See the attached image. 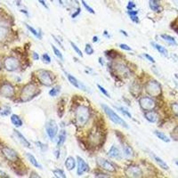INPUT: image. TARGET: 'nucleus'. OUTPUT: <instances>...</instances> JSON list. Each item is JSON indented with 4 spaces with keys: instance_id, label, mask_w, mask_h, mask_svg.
Segmentation results:
<instances>
[{
    "instance_id": "1",
    "label": "nucleus",
    "mask_w": 178,
    "mask_h": 178,
    "mask_svg": "<svg viewBox=\"0 0 178 178\" xmlns=\"http://www.w3.org/2000/svg\"><path fill=\"white\" fill-rule=\"evenodd\" d=\"M89 118H90V111L86 106L79 105L75 110V118L78 126H83L86 124Z\"/></svg>"
},
{
    "instance_id": "2",
    "label": "nucleus",
    "mask_w": 178,
    "mask_h": 178,
    "mask_svg": "<svg viewBox=\"0 0 178 178\" xmlns=\"http://www.w3.org/2000/svg\"><path fill=\"white\" fill-rule=\"evenodd\" d=\"M38 90L37 87L33 84H28L23 87L21 94V99L22 102H29L32 98H34L35 95L37 94Z\"/></svg>"
},
{
    "instance_id": "3",
    "label": "nucleus",
    "mask_w": 178,
    "mask_h": 178,
    "mask_svg": "<svg viewBox=\"0 0 178 178\" xmlns=\"http://www.w3.org/2000/svg\"><path fill=\"white\" fill-rule=\"evenodd\" d=\"M102 107L104 110V112L106 113L107 116L109 117V118L112 121V122H114L115 124H118V125H120V126H123L124 127L127 128L128 126L127 124L125 122V120H123L122 118H121L118 115H117L116 113L113 111L109 106H107V105H104L102 104Z\"/></svg>"
},
{
    "instance_id": "4",
    "label": "nucleus",
    "mask_w": 178,
    "mask_h": 178,
    "mask_svg": "<svg viewBox=\"0 0 178 178\" xmlns=\"http://www.w3.org/2000/svg\"><path fill=\"white\" fill-rule=\"evenodd\" d=\"M146 92L151 96H159L161 94V86L156 80H151L145 86Z\"/></svg>"
},
{
    "instance_id": "5",
    "label": "nucleus",
    "mask_w": 178,
    "mask_h": 178,
    "mask_svg": "<svg viewBox=\"0 0 178 178\" xmlns=\"http://www.w3.org/2000/svg\"><path fill=\"white\" fill-rule=\"evenodd\" d=\"M37 78L39 79V81L41 82L43 85L46 86H50L53 84V78L51 76V73L47 70H40L37 71Z\"/></svg>"
},
{
    "instance_id": "6",
    "label": "nucleus",
    "mask_w": 178,
    "mask_h": 178,
    "mask_svg": "<svg viewBox=\"0 0 178 178\" xmlns=\"http://www.w3.org/2000/svg\"><path fill=\"white\" fill-rule=\"evenodd\" d=\"M46 134H47L48 137H49L51 140H53L55 137V135H57V132H58L57 123H56L54 119L49 120L46 125Z\"/></svg>"
},
{
    "instance_id": "7",
    "label": "nucleus",
    "mask_w": 178,
    "mask_h": 178,
    "mask_svg": "<svg viewBox=\"0 0 178 178\" xmlns=\"http://www.w3.org/2000/svg\"><path fill=\"white\" fill-rule=\"evenodd\" d=\"M139 103H140L141 108L145 111L152 110L156 106L155 101L150 98V97H142V98L139 100Z\"/></svg>"
},
{
    "instance_id": "8",
    "label": "nucleus",
    "mask_w": 178,
    "mask_h": 178,
    "mask_svg": "<svg viewBox=\"0 0 178 178\" xmlns=\"http://www.w3.org/2000/svg\"><path fill=\"white\" fill-rule=\"evenodd\" d=\"M4 65L6 70L8 71H14L19 68V61L14 57H7L5 60Z\"/></svg>"
},
{
    "instance_id": "9",
    "label": "nucleus",
    "mask_w": 178,
    "mask_h": 178,
    "mask_svg": "<svg viewBox=\"0 0 178 178\" xmlns=\"http://www.w3.org/2000/svg\"><path fill=\"white\" fill-rule=\"evenodd\" d=\"M125 174L128 177H141L143 175V171L139 167L131 166L126 168Z\"/></svg>"
},
{
    "instance_id": "10",
    "label": "nucleus",
    "mask_w": 178,
    "mask_h": 178,
    "mask_svg": "<svg viewBox=\"0 0 178 178\" xmlns=\"http://www.w3.org/2000/svg\"><path fill=\"white\" fill-rule=\"evenodd\" d=\"M97 164L99 165L100 167H102L103 170L108 171V172H115L116 168L114 167L110 162H109L108 160L102 159V158H98L97 159Z\"/></svg>"
},
{
    "instance_id": "11",
    "label": "nucleus",
    "mask_w": 178,
    "mask_h": 178,
    "mask_svg": "<svg viewBox=\"0 0 178 178\" xmlns=\"http://www.w3.org/2000/svg\"><path fill=\"white\" fill-rule=\"evenodd\" d=\"M0 94H1L4 97H6V98H11V97L14 94V89L12 85L5 83L1 86Z\"/></svg>"
},
{
    "instance_id": "12",
    "label": "nucleus",
    "mask_w": 178,
    "mask_h": 178,
    "mask_svg": "<svg viewBox=\"0 0 178 178\" xmlns=\"http://www.w3.org/2000/svg\"><path fill=\"white\" fill-rule=\"evenodd\" d=\"M78 159V168H77V174L78 175H82L85 172L89 170L88 165L86 161L80 157L77 158Z\"/></svg>"
},
{
    "instance_id": "13",
    "label": "nucleus",
    "mask_w": 178,
    "mask_h": 178,
    "mask_svg": "<svg viewBox=\"0 0 178 178\" xmlns=\"http://www.w3.org/2000/svg\"><path fill=\"white\" fill-rule=\"evenodd\" d=\"M2 152H3V154L5 155V157L7 159L11 160V161H15L16 159H18V155H17V153H16V151H13V149L9 148V147L2 148Z\"/></svg>"
},
{
    "instance_id": "14",
    "label": "nucleus",
    "mask_w": 178,
    "mask_h": 178,
    "mask_svg": "<svg viewBox=\"0 0 178 178\" xmlns=\"http://www.w3.org/2000/svg\"><path fill=\"white\" fill-rule=\"evenodd\" d=\"M101 139H102V136H101L100 131L96 130V129L94 131H92L90 135H89V141H90V143L93 145L100 144L101 143Z\"/></svg>"
},
{
    "instance_id": "15",
    "label": "nucleus",
    "mask_w": 178,
    "mask_h": 178,
    "mask_svg": "<svg viewBox=\"0 0 178 178\" xmlns=\"http://www.w3.org/2000/svg\"><path fill=\"white\" fill-rule=\"evenodd\" d=\"M66 76H67V78H68V79H69V81L70 82L71 85H73V86H74L75 87H77V88L83 89V90H85V91H87V90H86V87L81 82H79L78 80L75 77H73L71 74H69V73H66Z\"/></svg>"
},
{
    "instance_id": "16",
    "label": "nucleus",
    "mask_w": 178,
    "mask_h": 178,
    "mask_svg": "<svg viewBox=\"0 0 178 178\" xmlns=\"http://www.w3.org/2000/svg\"><path fill=\"white\" fill-rule=\"evenodd\" d=\"M108 156L112 159H118L121 158V153H120V151L118 150V148L116 147L115 145H113V146H111V148L110 149V151H108Z\"/></svg>"
},
{
    "instance_id": "17",
    "label": "nucleus",
    "mask_w": 178,
    "mask_h": 178,
    "mask_svg": "<svg viewBox=\"0 0 178 178\" xmlns=\"http://www.w3.org/2000/svg\"><path fill=\"white\" fill-rule=\"evenodd\" d=\"M144 117L151 123H155V122H157V120H158V114L153 110L146 111L145 112V114H144Z\"/></svg>"
},
{
    "instance_id": "18",
    "label": "nucleus",
    "mask_w": 178,
    "mask_h": 178,
    "mask_svg": "<svg viewBox=\"0 0 178 178\" xmlns=\"http://www.w3.org/2000/svg\"><path fill=\"white\" fill-rule=\"evenodd\" d=\"M14 132V135H16V137H17V139L20 141V143L23 145V146H25V147H27V148H30L31 146H30V143L25 138V137H24L18 130H14L13 131Z\"/></svg>"
},
{
    "instance_id": "19",
    "label": "nucleus",
    "mask_w": 178,
    "mask_h": 178,
    "mask_svg": "<svg viewBox=\"0 0 178 178\" xmlns=\"http://www.w3.org/2000/svg\"><path fill=\"white\" fill-rule=\"evenodd\" d=\"M65 167L68 170H72L76 167V160L73 157H68L65 160Z\"/></svg>"
},
{
    "instance_id": "20",
    "label": "nucleus",
    "mask_w": 178,
    "mask_h": 178,
    "mask_svg": "<svg viewBox=\"0 0 178 178\" xmlns=\"http://www.w3.org/2000/svg\"><path fill=\"white\" fill-rule=\"evenodd\" d=\"M149 5H150V8L152 11L160 12L161 7H160V4H159V0H150Z\"/></svg>"
},
{
    "instance_id": "21",
    "label": "nucleus",
    "mask_w": 178,
    "mask_h": 178,
    "mask_svg": "<svg viewBox=\"0 0 178 178\" xmlns=\"http://www.w3.org/2000/svg\"><path fill=\"white\" fill-rule=\"evenodd\" d=\"M26 156H27V158H28V159H29V162L33 165L35 167H37V168H39V169H42V166L39 164V162L37 160V159L32 155V154H30V153H26Z\"/></svg>"
},
{
    "instance_id": "22",
    "label": "nucleus",
    "mask_w": 178,
    "mask_h": 178,
    "mask_svg": "<svg viewBox=\"0 0 178 178\" xmlns=\"http://www.w3.org/2000/svg\"><path fill=\"white\" fill-rule=\"evenodd\" d=\"M11 121H12L13 125L15 126L16 127H20V126H22V121H21V119L20 118L19 116L15 115V114H13L11 116Z\"/></svg>"
},
{
    "instance_id": "23",
    "label": "nucleus",
    "mask_w": 178,
    "mask_h": 178,
    "mask_svg": "<svg viewBox=\"0 0 178 178\" xmlns=\"http://www.w3.org/2000/svg\"><path fill=\"white\" fill-rule=\"evenodd\" d=\"M152 157H153V159H154V160L156 161V162L159 164V166L160 167H162L163 169H166V170H167V169H168V166H167V164L165 162L163 159H161L159 157H158V156H156L154 154H152Z\"/></svg>"
},
{
    "instance_id": "24",
    "label": "nucleus",
    "mask_w": 178,
    "mask_h": 178,
    "mask_svg": "<svg viewBox=\"0 0 178 178\" xmlns=\"http://www.w3.org/2000/svg\"><path fill=\"white\" fill-rule=\"evenodd\" d=\"M151 45L153 46V47H154L156 50H158V51H159L161 54H162V55H164V56H167V50L166 49V48H165L164 46H160V45H159V44H156V43H154V42H152Z\"/></svg>"
},
{
    "instance_id": "25",
    "label": "nucleus",
    "mask_w": 178,
    "mask_h": 178,
    "mask_svg": "<svg viewBox=\"0 0 178 178\" xmlns=\"http://www.w3.org/2000/svg\"><path fill=\"white\" fill-rule=\"evenodd\" d=\"M66 137H67L66 132L64 130L61 131V133L59 135V140H58V143H57L58 147H62V145L64 144V143H65V141H66Z\"/></svg>"
},
{
    "instance_id": "26",
    "label": "nucleus",
    "mask_w": 178,
    "mask_h": 178,
    "mask_svg": "<svg viewBox=\"0 0 178 178\" xmlns=\"http://www.w3.org/2000/svg\"><path fill=\"white\" fill-rule=\"evenodd\" d=\"M123 152L124 155L127 158H132L134 156V151L132 148L128 145H123Z\"/></svg>"
},
{
    "instance_id": "27",
    "label": "nucleus",
    "mask_w": 178,
    "mask_h": 178,
    "mask_svg": "<svg viewBox=\"0 0 178 178\" xmlns=\"http://www.w3.org/2000/svg\"><path fill=\"white\" fill-rule=\"evenodd\" d=\"M161 37H162L166 42H167L169 45H173V46H175L177 43L175 41V39L171 37V36H169V35H166V34H163V35H161Z\"/></svg>"
},
{
    "instance_id": "28",
    "label": "nucleus",
    "mask_w": 178,
    "mask_h": 178,
    "mask_svg": "<svg viewBox=\"0 0 178 178\" xmlns=\"http://www.w3.org/2000/svg\"><path fill=\"white\" fill-rule=\"evenodd\" d=\"M154 134L156 135V136L158 137L159 139H160L161 141H163L165 143H169L170 142V139L168 138V136H167L164 133L162 132H159V131H155Z\"/></svg>"
},
{
    "instance_id": "29",
    "label": "nucleus",
    "mask_w": 178,
    "mask_h": 178,
    "mask_svg": "<svg viewBox=\"0 0 178 178\" xmlns=\"http://www.w3.org/2000/svg\"><path fill=\"white\" fill-rule=\"evenodd\" d=\"M26 25V27H27V29L31 32V34H33L36 37H37L38 39H41V33H40V32H37L33 27H31V26H29V24H25Z\"/></svg>"
},
{
    "instance_id": "30",
    "label": "nucleus",
    "mask_w": 178,
    "mask_h": 178,
    "mask_svg": "<svg viewBox=\"0 0 178 178\" xmlns=\"http://www.w3.org/2000/svg\"><path fill=\"white\" fill-rule=\"evenodd\" d=\"M58 1H60V4H61L62 5H65V6H66L67 8H70V6L74 7L73 4H72V2H73V1H77V0H58Z\"/></svg>"
},
{
    "instance_id": "31",
    "label": "nucleus",
    "mask_w": 178,
    "mask_h": 178,
    "mask_svg": "<svg viewBox=\"0 0 178 178\" xmlns=\"http://www.w3.org/2000/svg\"><path fill=\"white\" fill-rule=\"evenodd\" d=\"M54 175L55 177H59V178H65L66 177V175L64 174V172L61 169H56V170H54L53 171Z\"/></svg>"
},
{
    "instance_id": "32",
    "label": "nucleus",
    "mask_w": 178,
    "mask_h": 178,
    "mask_svg": "<svg viewBox=\"0 0 178 178\" xmlns=\"http://www.w3.org/2000/svg\"><path fill=\"white\" fill-rule=\"evenodd\" d=\"M7 36V29L5 27H0V40H4Z\"/></svg>"
},
{
    "instance_id": "33",
    "label": "nucleus",
    "mask_w": 178,
    "mask_h": 178,
    "mask_svg": "<svg viewBox=\"0 0 178 178\" xmlns=\"http://www.w3.org/2000/svg\"><path fill=\"white\" fill-rule=\"evenodd\" d=\"M52 48H53V51H54L56 57H58L61 61H63V56H62V53L59 51V49H57V48H56L54 46H52Z\"/></svg>"
},
{
    "instance_id": "34",
    "label": "nucleus",
    "mask_w": 178,
    "mask_h": 178,
    "mask_svg": "<svg viewBox=\"0 0 178 178\" xmlns=\"http://www.w3.org/2000/svg\"><path fill=\"white\" fill-rule=\"evenodd\" d=\"M70 45H71V46H72V48H73V49L76 51V53L80 56V57H83V54H82V52H81V50L79 49V48L74 44V43H72V42H70Z\"/></svg>"
},
{
    "instance_id": "35",
    "label": "nucleus",
    "mask_w": 178,
    "mask_h": 178,
    "mask_svg": "<svg viewBox=\"0 0 178 178\" xmlns=\"http://www.w3.org/2000/svg\"><path fill=\"white\" fill-rule=\"evenodd\" d=\"M85 52H86L87 54H89V55H91V54H94V49H93V47L91 46V45H89V44H88V45L86 46Z\"/></svg>"
},
{
    "instance_id": "36",
    "label": "nucleus",
    "mask_w": 178,
    "mask_h": 178,
    "mask_svg": "<svg viewBox=\"0 0 178 178\" xmlns=\"http://www.w3.org/2000/svg\"><path fill=\"white\" fill-rule=\"evenodd\" d=\"M59 92H60V87H58V86L57 87H54V88H52V90H50L49 94L51 96H56Z\"/></svg>"
},
{
    "instance_id": "37",
    "label": "nucleus",
    "mask_w": 178,
    "mask_h": 178,
    "mask_svg": "<svg viewBox=\"0 0 178 178\" xmlns=\"http://www.w3.org/2000/svg\"><path fill=\"white\" fill-rule=\"evenodd\" d=\"M81 3H82V5H84V7L86 8V9L89 12V13H94V9H93V8L92 7H90V6H89L85 1H84V0H81Z\"/></svg>"
},
{
    "instance_id": "38",
    "label": "nucleus",
    "mask_w": 178,
    "mask_h": 178,
    "mask_svg": "<svg viewBox=\"0 0 178 178\" xmlns=\"http://www.w3.org/2000/svg\"><path fill=\"white\" fill-rule=\"evenodd\" d=\"M97 87L99 88V90H100V91H101V92H102V93L104 95H106L107 97H110V94H109V93L106 91V89H105L104 87H102L101 85H97Z\"/></svg>"
},
{
    "instance_id": "39",
    "label": "nucleus",
    "mask_w": 178,
    "mask_h": 178,
    "mask_svg": "<svg viewBox=\"0 0 178 178\" xmlns=\"http://www.w3.org/2000/svg\"><path fill=\"white\" fill-rule=\"evenodd\" d=\"M171 108H172L173 112L178 117V103H172Z\"/></svg>"
},
{
    "instance_id": "40",
    "label": "nucleus",
    "mask_w": 178,
    "mask_h": 178,
    "mask_svg": "<svg viewBox=\"0 0 178 178\" xmlns=\"http://www.w3.org/2000/svg\"><path fill=\"white\" fill-rule=\"evenodd\" d=\"M119 47L121 48V49L126 50V51H132V48L130 46H128L127 45H126V44H120Z\"/></svg>"
},
{
    "instance_id": "41",
    "label": "nucleus",
    "mask_w": 178,
    "mask_h": 178,
    "mask_svg": "<svg viewBox=\"0 0 178 178\" xmlns=\"http://www.w3.org/2000/svg\"><path fill=\"white\" fill-rule=\"evenodd\" d=\"M42 58H43V61L46 63H50L51 62V58L49 57V55H48L47 54H44L43 56H42Z\"/></svg>"
},
{
    "instance_id": "42",
    "label": "nucleus",
    "mask_w": 178,
    "mask_h": 178,
    "mask_svg": "<svg viewBox=\"0 0 178 178\" xmlns=\"http://www.w3.org/2000/svg\"><path fill=\"white\" fill-rule=\"evenodd\" d=\"M36 144L37 145V147L40 148L42 151H46V150H47V147H46V144H43V143H41L40 142H37Z\"/></svg>"
},
{
    "instance_id": "43",
    "label": "nucleus",
    "mask_w": 178,
    "mask_h": 178,
    "mask_svg": "<svg viewBox=\"0 0 178 178\" xmlns=\"http://www.w3.org/2000/svg\"><path fill=\"white\" fill-rule=\"evenodd\" d=\"M118 110L123 113V114H125V115H126L128 118H132V115L130 114V113H129L126 110H125L124 108H118Z\"/></svg>"
},
{
    "instance_id": "44",
    "label": "nucleus",
    "mask_w": 178,
    "mask_h": 178,
    "mask_svg": "<svg viewBox=\"0 0 178 178\" xmlns=\"http://www.w3.org/2000/svg\"><path fill=\"white\" fill-rule=\"evenodd\" d=\"M143 56H144V57L145 58H146V59H148L151 62H152V63H154L155 62V60H154V58H153V57H151V55H149L148 54H143Z\"/></svg>"
},
{
    "instance_id": "45",
    "label": "nucleus",
    "mask_w": 178,
    "mask_h": 178,
    "mask_svg": "<svg viewBox=\"0 0 178 178\" xmlns=\"http://www.w3.org/2000/svg\"><path fill=\"white\" fill-rule=\"evenodd\" d=\"M80 12H81V9H80V7H78V8H77V11H76L74 13H72L71 17H72V18H76L77 16L80 13Z\"/></svg>"
},
{
    "instance_id": "46",
    "label": "nucleus",
    "mask_w": 178,
    "mask_h": 178,
    "mask_svg": "<svg viewBox=\"0 0 178 178\" xmlns=\"http://www.w3.org/2000/svg\"><path fill=\"white\" fill-rule=\"evenodd\" d=\"M130 18H131V20H132L134 22H135V23H138V22H139V19H138V17H137V15H131V16H130Z\"/></svg>"
},
{
    "instance_id": "47",
    "label": "nucleus",
    "mask_w": 178,
    "mask_h": 178,
    "mask_svg": "<svg viewBox=\"0 0 178 178\" xmlns=\"http://www.w3.org/2000/svg\"><path fill=\"white\" fill-rule=\"evenodd\" d=\"M38 2H39L40 4H41V5H43V6H44V7L46 8V9H47V10H48V9H49V7H48V6H47L46 3L45 2V0H38Z\"/></svg>"
},
{
    "instance_id": "48",
    "label": "nucleus",
    "mask_w": 178,
    "mask_h": 178,
    "mask_svg": "<svg viewBox=\"0 0 178 178\" xmlns=\"http://www.w3.org/2000/svg\"><path fill=\"white\" fill-rule=\"evenodd\" d=\"M135 6V5L133 2H129L128 5H127V9H128V10H132Z\"/></svg>"
},
{
    "instance_id": "49",
    "label": "nucleus",
    "mask_w": 178,
    "mask_h": 178,
    "mask_svg": "<svg viewBox=\"0 0 178 178\" xmlns=\"http://www.w3.org/2000/svg\"><path fill=\"white\" fill-rule=\"evenodd\" d=\"M127 13H128V14L130 15V16H131V15H137V13H138V11H133V10H129Z\"/></svg>"
},
{
    "instance_id": "50",
    "label": "nucleus",
    "mask_w": 178,
    "mask_h": 178,
    "mask_svg": "<svg viewBox=\"0 0 178 178\" xmlns=\"http://www.w3.org/2000/svg\"><path fill=\"white\" fill-rule=\"evenodd\" d=\"M94 175L96 177H109L108 175H105V174H95Z\"/></svg>"
},
{
    "instance_id": "51",
    "label": "nucleus",
    "mask_w": 178,
    "mask_h": 178,
    "mask_svg": "<svg viewBox=\"0 0 178 178\" xmlns=\"http://www.w3.org/2000/svg\"><path fill=\"white\" fill-rule=\"evenodd\" d=\"M33 58H34V60H36V61H37L38 59H39V56H38V54H37V53H33Z\"/></svg>"
},
{
    "instance_id": "52",
    "label": "nucleus",
    "mask_w": 178,
    "mask_h": 178,
    "mask_svg": "<svg viewBox=\"0 0 178 178\" xmlns=\"http://www.w3.org/2000/svg\"><path fill=\"white\" fill-rule=\"evenodd\" d=\"M0 174H1V176H3V177H9L6 174H5L4 172H2V171H0Z\"/></svg>"
},
{
    "instance_id": "53",
    "label": "nucleus",
    "mask_w": 178,
    "mask_h": 178,
    "mask_svg": "<svg viewBox=\"0 0 178 178\" xmlns=\"http://www.w3.org/2000/svg\"><path fill=\"white\" fill-rule=\"evenodd\" d=\"M98 41V37H93V42H97Z\"/></svg>"
},
{
    "instance_id": "54",
    "label": "nucleus",
    "mask_w": 178,
    "mask_h": 178,
    "mask_svg": "<svg viewBox=\"0 0 178 178\" xmlns=\"http://www.w3.org/2000/svg\"><path fill=\"white\" fill-rule=\"evenodd\" d=\"M120 32H121V33H124V34H125L126 36H127V34L126 33V31H124V30H120Z\"/></svg>"
},
{
    "instance_id": "55",
    "label": "nucleus",
    "mask_w": 178,
    "mask_h": 178,
    "mask_svg": "<svg viewBox=\"0 0 178 178\" xmlns=\"http://www.w3.org/2000/svg\"><path fill=\"white\" fill-rule=\"evenodd\" d=\"M175 164H176V165L178 166V160H176V161H175Z\"/></svg>"
},
{
    "instance_id": "56",
    "label": "nucleus",
    "mask_w": 178,
    "mask_h": 178,
    "mask_svg": "<svg viewBox=\"0 0 178 178\" xmlns=\"http://www.w3.org/2000/svg\"><path fill=\"white\" fill-rule=\"evenodd\" d=\"M50 1H52V2H53V0H50Z\"/></svg>"
},
{
    "instance_id": "57",
    "label": "nucleus",
    "mask_w": 178,
    "mask_h": 178,
    "mask_svg": "<svg viewBox=\"0 0 178 178\" xmlns=\"http://www.w3.org/2000/svg\"><path fill=\"white\" fill-rule=\"evenodd\" d=\"M0 67H1V64H0Z\"/></svg>"
}]
</instances>
